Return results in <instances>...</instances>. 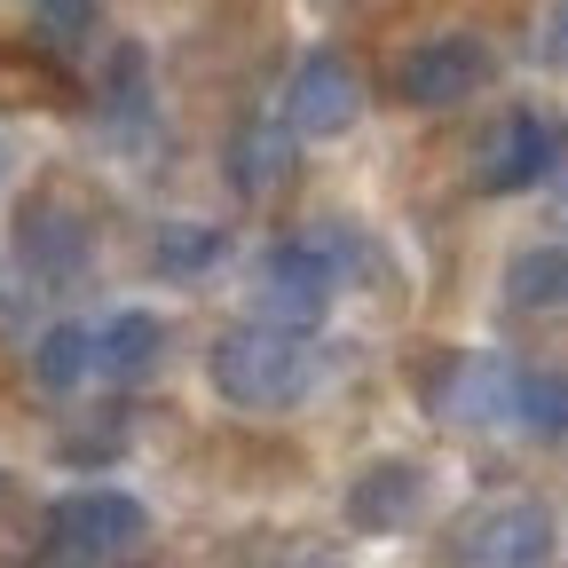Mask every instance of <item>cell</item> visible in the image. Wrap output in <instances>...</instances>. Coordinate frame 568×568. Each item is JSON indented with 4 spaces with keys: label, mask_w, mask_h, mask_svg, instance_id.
Listing matches in <instances>:
<instances>
[{
    "label": "cell",
    "mask_w": 568,
    "mask_h": 568,
    "mask_svg": "<svg viewBox=\"0 0 568 568\" xmlns=\"http://www.w3.org/2000/svg\"><path fill=\"white\" fill-rule=\"evenodd\" d=\"M205 379L222 403L237 410H284L301 403L308 379H316V355L293 339V332H268V324H230L205 355Z\"/></svg>",
    "instance_id": "cell-1"
},
{
    "label": "cell",
    "mask_w": 568,
    "mask_h": 568,
    "mask_svg": "<svg viewBox=\"0 0 568 568\" xmlns=\"http://www.w3.org/2000/svg\"><path fill=\"white\" fill-rule=\"evenodd\" d=\"M142 537H151V514H142V497H126V489H71L40 521L48 568H119Z\"/></svg>",
    "instance_id": "cell-2"
},
{
    "label": "cell",
    "mask_w": 568,
    "mask_h": 568,
    "mask_svg": "<svg viewBox=\"0 0 568 568\" xmlns=\"http://www.w3.org/2000/svg\"><path fill=\"white\" fill-rule=\"evenodd\" d=\"M568 166V126L560 111L545 103H514V111H497L481 134H474V190L489 197H514V190H537L545 174Z\"/></svg>",
    "instance_id": "cell-3"
},
{
    "label": "cell",
    "mask_w": 568,
    "mask_h": 568,
    "mask_svg": "<svg viewBox=\"0 0 568 568\" xmlns=\"http://www.w3.org/2000/svg\"><path fill=\"white\" fill-rule=\"evenodd\" d=\"M489 80H497V55H489V40H474V32L410 40V48L387 63V88H395V103H410V111H450V103H474Z\"/></svg>",
    "instance_id": "cell-4"
},
{
    "label": "cell",
    "mask_w": 568,
    "mask_h": 568,
    "mask_svg": "<svg viewBox=\"0 0 568 568\" xmlns=\"http://www.w3.org/2000/svg\"><path fill=\"white\" fill-rule=\"evenodd\" d=\"M545 560H552L545 497H481L450 529V568H545Z\"/></svg>",
    "instance_id": "cell-5"
},
{
    "label": "cell",
    "mask_w": 568,
    "mask_h": 568,
    "mask_svg": "<svg viewBox=\"0 0 568 568\" xmlns=\"http://www.w3.org/2000/svg\"><path fill=\"white\" fill-rule=\"evenodd\" d=\"M253 293H261V316H253V324L293 332V339H301L308 324H324V316H332L339 268H332V253H324L316 237H284V245H268V253H261Z\"/></svg>",
    "instance_id": "cell-6"
},
{
    "label": "cell",
    "mask_w": 568,
    "mask_h": 568,
    "mask_svg": "<svg viewBox=\"0 0 568 568\" xmlns=\"http://www.w3.org/2000/svg\"><path fill=\"white\" fill-rule=\"evenodd\" d=\"M514 364L506 355H474V347H443L435 364L418 372V395L435 418L450 426H514Z\"/></svg>",
    "instance_id": "cell-7"
},
{
    "label": "cell",
    "mask_w": 568,
    "mask_h": 568,
    "mask_svg": "<svg viewBox=\"0 0 568 568\" xmlns=\"http://www.w3.org/2000/svg\"><path fill=\"white\" fill-rule=\"evenodd\" d=\"M17 261L40 276V284H63L95 261V213L71 197V182H48L17 205Z\"/></svg>",
    "instance_id": "cell-8"
},
{
    "label": "cell",
    "mask_w": 568,
    "mask_h": 568,
    "mask_svg": "<svg viewBox=\"0 0 568 568\" xmlns=\"http://www.w3.org/2000/svg\"><path fill=\"white\" fill-rule=\"evenodd\" d=\"M364 119V71H355L339 48H308L284 80V126L301 142H332Z\"/></svg>",
    "instance_id": "cell-9"
},
{
    "label": "cell",
    "mask_w": 568,
    "mask_h": 568,
    "mask_svg": "<svg viewBox=\"0 0 568 568\" xmlns=\"http://www.w3.org/2000/svg\"><path fill=\"white\" fill-rule=\"evenodd\" d=\"M418 506H426V466H410V458H372L364 474L347 481V521L372 529V537L410 529Z\"/></svg>",
    "instance_id": "cell-10"
},
{
    "label": "cell",
    "mask_w": 568,
    "mask_h": 568,
    "mask_svg": "<svg viewBox=\"0 0 568 568\" xmlns=\"http://www.w3.org/2000/svg\"><path fill=\"white\" fill-rule=\"evenodd\" d=\"M293 166H301V134L284 119H245L230 134V190L237 197H276L293 182Z\"/></svg>",
    "instance_id": "cell-11"
},
{
    "label": "cell",
    "mask_w": 568,
    "mask_h": 568,
    "mask_svg": "<svg viewBox=\"0 0 568 568\" xmlns=\"http://www.w3.org/2000/svg\"><path fill=\"white\" fill-rule=\"evenodd\" d=\"M71 71L40 40H0V111H63Z\"/></svg>",
    "instance_id": "cell-12"
},
{
    "label": "cell",
    "mask_w": 568,
    "mask_h": 568,
    "mask_svg": "<svg viewBox=\"0 0 568 568\" xmlns=\"http://www.w3.org/2000/svg\"><path fill=\"white\" fill-rule=\"evenodd\" d=\"M159 355H166V324L151 308H119L95 332V372H111V379H151Z\"/></svg>",
    "instance_id": "cell-13"
},
{
    "label": "cell",
    "mask_w": 568,
    "mask_h": 568,
    "mask_svg": "<svg viewBox=\"0 0 568 568\" xmlns=\"http://www.w3.org/2000/svg\"><path fill=\"white\" fill-rule=\"evenodd\" d=\"M506 301L521 316H568V245H529L506 268Z\"/></svg>",
    "instance_id": "cell-14"
},
{
    "label": "cell",
    "mask_w": 568,
    "mask_h": 568,
    "mask_svg": "<svg viewBox=\"0 0 568 568\" xmlns=\"http://www.w3.org/2000/svg\"><path fill=\"white\" fill-rule=\"evenodd\" d=\"M88 372H95V332H88V324H48L40 347H32V379H40L48 395H71Z\"/></svg>",
    "instance_id": "cell-15"
},
{
    "label": "cell",
    "mask_w": 568,
    "mask_h": 568,
    "mask_svg": "<svg viewBox=\"0 0 568 568\" xmlns=\"http://www.w3.org/2000/svg\"><path fill=\"white\" fill-rule=\"evenodd\" d=\"M514 426H529L537 443H560L568 450V372H521L514 379Z\"/></svg>",
    "instance_id": "cell-16"
},
{
    "label": "cell",
    "mask_w": 568,
    "mask_h": 568,
    "mask_svg": "<svg viewBox=\"0 0 568 568\" xmlns=\"http://www.w3.org/2000/svg\"><path fill=\"white\" fill-rule=\"evenodd\" d=\"M222 230H213V222H166L159 237H151V268L159 276H197V268H213V261H222Z\"/></svg>",
    "instance_id": "cell-17"
},
{
    "label": "cell",
    "mask_w": 568,
    "mask_h": 568,
    "mask_svg": "<svg viewBox=\"0 0 568 568\" xmlns=\"http://www.w3.org/2000/svg\"><path fill=\"white\" fill-rule=\"evenodd\" d=\"M545 63H552V71H568V0L545 17Z\"/></svg>",
    "instance_id": "cell-18"
},
{
    "label": "cell",
    "mask_w": 568,
    "mask_h": 568,
    "mask_svg": "<svg viewBox=\"0 0 568 568\" xmlns=\"http://www.w3.org/2000/svg\"><path fill=\"white\" fill-rule=\"evenodd\" d=\"M284 568H347V560H332V552H301V560H284Z\"/></svg>",
    "instance_id": "cell-19"
},
{
    "label": "cell",
    "mask_w": 568,
    "mask_h": 568,
    "mask_svg": "<svg viewBox=\"0 0 568 568\" xmlns=\"http://www.w3.org/2000/svg\"><path fill=\"white\" fill-rule=\"evenodd\" d=\"M0 497H9V474H0Z\"/></svg>",
    "instance_id": "cell-20"
},
{
    "label": "cell",
    "mask_w": 568,
    "mask_h": 568,
    "mask_svg": "<svg viewBox=\"0 0 568 568\" xmlns=\"http://www.w3.org/2000/svg\"><path fill=\"white\" fill-rule=\"evenodd\" d=\"M32 9H48V0H32Z\"/></svg>",
    "instance_id": "cell-21"
}]
</instances>
